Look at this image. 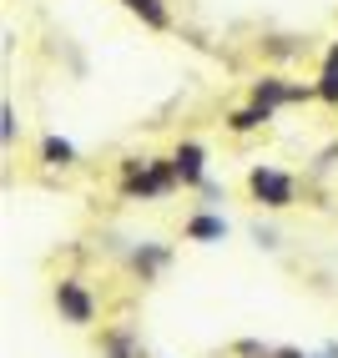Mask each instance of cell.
Instances as JSON below:
<instances>
[{"label":"cell","mask_w":338,"mask_h":358,"mask_svg":"<svg viewBox=\"0 0 338 358\" xmlns=\"http://www.w3.org/2000/svg\"><path fill=\"white\" fill-rule=\"evenodd\" d=\"M248 182H253V197H258L262 207H288V202H293V177L273 172V166H258Z\"/></svg>","instance_id":"obj_1"},{"label":"cell","mask_w":338,"mask_h":358,"mask_svg":"<svg viewBox=\"0 0 338 358\" xmlns=\"http://www.w3.org/2000/svg\"><path fill=\"white\" fill-rule=\"evenodd\" d=\"M56 308H61L71 323H91V298L81 293V282H76V278H66L61 288H56Z\"/></svg>","instance_id":"obj_2"},{"label":"cell","mask_w":338,"mask_h":358,"mask_svg":"<svg viewBox=\"0 0 338 358\" xmlns=\"http://www.w3.org/2000/svg\"><path fill=\"white\" fill-rule=\"evenodd\" d=\"M172 177H177V172H167L162 162H152V166H147L141 177H136V172L127 177V192H136V197H162L167 187H172Z\"/></svg>","instance_id":"obj_3"},{"label":"cell","mask_w":338,"mask_h":358,"mask_svg":"<svg viewBox=\"0 0 338 358\" xmlns=\"http://www.w3.org/2000/svg\"><path fill=\"white\" fill-rule=\"evenodd\" d=\"M172 172H177L182 182H207V177H202V147H197V141H182V147H177Z\"/></svg>","instance_id":"obj_4"},{"label":"cell","mask_w":338,"mask_h":358,"mask_svg":"<svg viewBox=\"0 0 338 358\" xmlns=\"http://www.w3.org/2000/svg\"><path fill=\"white\" fill-rule=\"evenodd\" d=\"M187 237H197V243H212V237H227V222H223V217H192Z\"/></svg>","instance_id":"obj_5"},{"label":"cell","mask_w":338,"mask_h":358,"mask_svg":"<svg viewBox=\"0 0 338 358\" xmlns=\"http://www.w3.org/2000/svg\"><path fill=\"white\" fill-rule=\"evenodd\" d=\"M127 10H136L141 20H147V26H167V10H162V0H127Z\"/></svg>","instance_id":"obj_6"},{"label":"cell","mask_w":338,"mask_h":358,"mask_svg":"<svg viewBox=\"0 0 338 358\" xmlns=\"http://www.w3.org/2000/svg\"><path fill=\"white\" fill-rule=\"evenodd\" d=\"M45 162H51V166H71V157H76V152H71V141H61V136H45Z\"/></svg>","instance_id":"obj_7"},{"label":"cell","mask_w":338,"mask_h":358,"mask_svg":"<svg viewBox=\"0 0 338 358\" xmlns=\"http://www.w3.org/2000/svg\"><path fill=\"white\" fill-rule=\"evenodd\" d=\"M258 122H268V106H253V111H237V116H232V131H253Z\"/></svg>","instance_id":"obj_8"},{"label":"cell","mask_w":338,"mask_h":358,"mask_svg":"<svg viewBox=\"0 0 338 358\" xmlns=\"http://www.w3.org/2000/svg\"><path fill=\"white\" fill-rule=\"evenodd\" d=\"M318 91H323L328 101H338V51H333L328 66H323V86H318Z\"/></svg>","instance_id":"obj_9"},{"label":"cell","mask_w":338,"mask_h":358,"mask_svg":"<svg viewBox=\"0 0 338 358\" xmlns=\"http://www.w3.org/2000/svg\"><path fill=\"white\" fill-rule=\"evenodd\" d=\"M323 358H338V343H333V348H328V353H323Z\"/></svg>","instance_id":"obj_10"}]
</instances>
